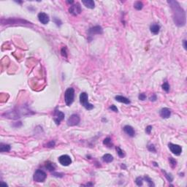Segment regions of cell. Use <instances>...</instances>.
<instances>
[{"instance_id": "6da1fadb", "label": "cell", "mask_w": 187, "mask_h": 187, "mask_svg": "<svg viewBox=\"0 0 187 187\" xmlns=\"http://www.w3.org/2000/svg\"><path fill=\"white\" fill-rule=\"evenodd\" d=\"M172 11V18L175 24L182 27L186 24V12L176 1L170 0L167 2Z\"/></svg>"}, {"instance_id": "7a4b0ae2", "label": "cell", "mask_w": 187, "mask_h": 187, "mask_svg": "<svg viewBox=\"0 0 187 187\" xmlns=\"http://www.w3.org/2000/svg\"><path fill=\"white\" fill-rule=\"evenodd\" d=\"M75 99V90L73 88H68L64 93V100L67 106H70L74 102Z\"/></svg>"}, {"instance_id": "3957f363", "label": "cell", "mask_w": 187, "mask_h": 187, "mask_svg": "<svg viewBox=\"0 0 187 187\" xmlns=\"http://www.w3.org/2000/svg\"><path fill=\"white\" fill-rule=\"evenodd\" d=\"M80 102L88 110H91L94 107V105H91V103L89 102V96H88V94L86 93V92H82L81 94V95H80Z\"/></svg>"}, {"instance_id": "277c9868", "label": "cell", "mask_w": 187, "mask_h": 187, "mask_svg": "<svg viewBox=\"0 0 187 187\" xmlns=\"http://www.w3.org/2000/svg\"><path fill=\"white\" fill-rule=\"evenodd\" d=\"M47 178V174L42 170H37L33 176V179L35 182H44Z\"/></svg>"}, {"instance_id": "5b68a950", "label": "cell", "mask_w": 187, "mask_h": 187, "mask_svg": "<svg viewBox=\"0 0 187 187\" xmlns=\"http://www.w3.org/2000/svg\"><path fill=\"white\" fill-rule=\"evenodd\" d=\"M80 116L77 114H72L67 120V125L69 127H74L78 125L80 123Z\"/></svg>"}, {"instance_id": "8992f818", "label": "cell", "mask_w": 187, "mask_h": 187, "mask_svg": "<svg viewBox=\"0 0 187 187\" xmlns=\"http://www.w3.org/2000/svg\"><path fill=\"white\" fill-rule=\"evenodd\" d=\"M81 8L79 3H75L74 5H71L69 8V13L73 15H78L81 13Z\"/></svg>"}, {"instance_id": "52a82bcc", "label": "cell", "mask_w": 187, "mask_h": 187, "mask_svg": "<svg viewBox=\"0 0 187 187\" xmlns=\"http://www.w3.org/2000/svg\"><path fill=\"white\" fill-rule=\"evenodd\" d=\"M168 147L172 154L176 155V156H179L182 153V148H181V146H180L179 145H176V144H173V143L170 142L168 144Z\"/></svg>"}, {"instance_id": "ba28073f", "label": "cell", "mask_w": 187, "mask_h": 187, "mask_svg": "<svg viewBox=\"0 0 187 187\" xmlns=\"http://www.w3.org/2000/svg\"><path fill=\"white\" fill-rule=\"evenodd\" d=\"M64 119V113L60 111L59 110H55L53 114V120L56 125H59L61 121Z\"/></svg>"}, {"instance_id": "9c48e42d", "label": "cell", "mask_w": 187, "mask_h": 187, "mask_svg": "<svg viewBox=\"0 0 187 187\" xmlns=\"http://www.w3.org/2000/svg\"><path fill=\"white\" fill-rule=\"evenodd\" d=\"M102 32H103V30L100 26H95L92 28H90L88 31L89 37H92L95 34H102Z\"/></svg>"}, {"instance_id": "30bf717a", "label": "cell", "mask_w": 187, "mask_h": 187, "mask_svg": "<svg viewBox=\"0 0 187 187\" xmlns=\"http://www.w3.org/2000/svg\"><path fill=\"white\" fill-rule=\"evenodd\" d=\"M59 162L62 166H69L72 163V159L68 155H62L59 157Z\"/></svg>"}, {"instance_id": "8fae6325", "label": "cell", "mask_w": 187, "mask_h": 187, "mask_svg": "<svg viewBox=\"0 0 187 187\" xmlns=\"http://www.w3.org/2000/svg\"><path fill=\"white\" fill-rule=\"evenodd\" d=\"M21 24L23 25L25 23L26 24H30L31 23L28 22L25 20H22V19H15V18H10V19H7L5 21V24Z\"/></svg>"}, {"instance_id": "7c38bea8", "label": "cell", "mask_w": 187, "mask_h": 187, "mask_svg": "<svg viewBox=\"0 0 187 187\" xmlns=\"http://www.w3.org/2000/svg\"><path fill=\"white\" fill-rule=\"evenodd\" d=\"M38 20L43 24H47L49 22L50 18H49V16L45 13H40L38 14Z\"/></svg>"}, {"instance_id": "4fadbf2b", "label": "cell", "mask_w": 187, "mask_h": 187, "mask_svg": "<svg viewBox=\"0 0 187 187\" xmlns=\"http://www.w3.org/2000/svg\"><path fill=\"white\" fill-rule=\"evenodd\" d=\"M159 114H160V116L162 119H168V118H170V116L171 115V111H170V110L169 108L164 107L160 110Z\"/></svg>"}, {"instance_id": "5bb4252c", "label": "cell", "mask_w": 187, "mask_h": 187, "mask_svg": "<svg viewBox=\"0 0 187 187\" xmlns=\"http://www.w3.org/2000/svg\"><path fill=\"white\" fill-rule=\"evenodd\" d=\"M124 132L128 135L129 137H134L135 135V129H133L132 127L129 126V125H126L124 127Z\"/></svg>"}, {"instance_id": "9a60e30c", "label": "cell", "mask_w": 187, "mask_h": 187, "mask_svg": "<svg viewBox=\"0 0 187 187\" xmlns=\"http://www.w3.org/2000/svg\"><path fill=\"white\" fill-rule=\"evenodd\" d=\"M116 100L119 102H122V103H124V104H127V105H129L131 103L130 100L128 99V98L125 97H123V96H121V95H117L116 96Z\"/></svg>"}, {"instance_id": "2e32d148", "label": "cell", "mask_w": 187, "mask_h": 187, "mask_svg": "<svg viewBox=\"0 0 187 187\" xmlns=\"http://www.w3.org/2000/svg\"><path fill=\"white\" fill-rule=\"evenodd\" d=\"M150 31H151V32L152 34H154L155 35L159 34V31H160V26H159V25L157 24V23H154V24L151 25V26H150Z\"/></svg>"}, {"instance_id": "e0dca14e", "label": "cell", "mask_w": 187, "mask_h": 187, "mask_svg": "<svg viewBox=\"0 0 187 187\" xmlns=\"http://www.w3.org/2000/svg\"><path fill=\"white\" fill-rule=\"evenodd\" d=\"M82 3L84 5V6L89 9H94L95 7V3L92 0H84L82 1Z\"/></svg>"}, {"instance_id": "ac0fdd59", "label": "cell", "mask_w": 187, "mask_h": 187, "mask_svg": "<svg viewBox=\"0 0 187 187\" xmlns=\"http://www.w3.org/2000/svg\"><path fill=\"white\" fill-rule=\"evenodd\" d=\"M45 167L49 171H54L56 168V165L53 163V162H47L45 163Z\"/></svg>"}, {"instance_id": "d6986e66", "label": "cell", "mask_w": 187, "mask_h": 187, "mask_svg": "<svg viewBox=\"0 0 187 187\" xmlns=\"http://www.w3.org/2000/svg\"><path fill=\"white\" fill-rule=\"evenodd\" d=\"M10 145L8 144H5V143H1L0 144V151L2 153L5 152H9L10 151Z\"/></svg>"}, {"instance_id": "ffe728a7", "label": "cell", "mask_w": 187, "mask_h": 187, "mask_svg": "<svg viewBox=\"0 0 187 187\" xmlns=\"http://www.w3.org/2000/svg\"><path fill=\"white\" fill-rule=\"evenodd\" d=\"M102 160L106 163H110V162H111L113 161V157L112 155L109 154H105L102 157Z\"/></svg>"}, {"instance_id": "44dd1931", "label": "cell", "mask_w": 187, "mask_h": 187, "mask_svg": "<svg viewBox=\"0 0 187 187\" xmlns=\"http://www.w3.org/2000/svg\"><path fill=\"white\" fill-rule=\"evenodd\" d=\"M103 144L105 145H106L107 147H108V148H111L113 146L112 141H111V139H110V137L105 138V140H103Z\"/></svg>"}, {"instance_id": "7402d4cb", "label": "cell", "mask_w": 187, "mask_h": 187, "mask_svg": "<svg viewBox=\"0 0 187 187\" xmlns=\"http://www.w3.org/2000/svg\"><path fill=\"white\" fill-rule=\"evenodd\" d=\"M134 7L136 10H142L143 8V4H142V2H140V1H137V2H135V3L134 4Z\"/></svg>"}, {"instance_id": "603a6c76", "label": "cell", "mask_w": 187, "mask_h": 187, "mask_svg": "<svg viewBox=\"0 0 187 187\" xmlns=\"http://www.w3.org/2000/svg\"><path fill=\"white\" fill-rule=\"evenodd\" d=\"M116 150L117 154H118V155H119V157L120 158H124L125 157V153H124V151L121 149V148H119V147H116Z\"/></svg>"}, {"instance_id": "cb8c5ba5", "label": "cell", "mask_w": 187, "mask_h": 187, "mask_svg": "<svg viewBox=\"0 0 187 187\" xmlns=\"http://www.w3.org/2000/svg\"><path fill=\"white\" fill-rule=\"evenodd\" d=\"M143 181H144V178L142 177H138L135 180V183L138 186H141L143 184Z\"/></svg>"}, {"instance_id": "d4e9b609", "label": "cell", "mask_w": 187, "mask_h": 187, "mask_svg": "<svg viewBox=\"0 0 187 187\" xmlns=\"http://www.w3.org/2000/svg\"><path fill=\"white\" fill-rule=\"evenodd\" d=\"M143 178H144V180H145V181H147V183H148V186H155L154 183V182L152 181V180L148 176L146 175V176H145Z\"/></svg>"}, {"instance_id": "484cf974", "label": "cell", "mask_w": 187, "mask_h": 187, "mask_svg": "<svg viewBox=\"0 0 187 187\" xmlns=\"http://www.w3.org/2000/svg\"><path fill=\"white\" fill-rule=\"evenodd\" d=\"M162 89L164 90V91H165L166 92H168L169 90H170V85H169V83L167 82L164 83L162 84Z\"/></svg>"}, {"instance_id": "4316f807", "label": "cell", "mask_w": 187, "mask_h": 187, "mask_svg": "<svg viewBox=\"0 0 187 187\" xmlns=\"http://www.w3.org/2000/svg\"><path fill=\"white\" fill-rule=\"evenodd\" d=\"M169 162H170V164L172 167H175L177 165V161L172 157L169 158Z\"/></svg>"}, {"instance_id": "83f0119b", "label": "cell", "mask_w": 187, "mask_h": 187, "mask_svg": "<svg viewBox=\"0 0 187 187\" xmlns=\"http://www.w3.org/2000/svg\"><path fill=\"white\" fill-rule=\"evenodd\" d=\"M162 172L165 173V177H166V178L168 180V181L169 182H172V180H173V178H172V176L171 175V174H168V173H167V172H165V170H162Z\"/></svg>"}, {"instance_id": "f1b7e54d", "label": "cell", "mask_w": 187, "mask_h": 187, "mask_svg": "<svg viewBox=\"0 0 187 187\" xmlns=\"http://www.w3.org/2000/svg\"><path fill=\"white\" fill-rule=\"evenodd\" d=\"M61 55H62V56H64V57H65V58H67V48H66V47L62 48V49H61Z\"/></svg>"}, {"instance_id": "f546056e", "label": "cell", "mask_w": 187, "mask_h": 187, "mask_svg": "<svg viewBox=\"0 0 187 187\" xmlns=\"http://www.w3.org/2000/svg\"><path fill=\"white\" fill-rule=\"evenodd\" d=\"M148 149L150 151H151V152H156L157 151L156 148H155V146L153 144H150V145H148Z\"/></svg>"}, {"instance_id": "4dcf8cb0", "label": "cell", "mask_w": 187, "mask_h": 187, "mask_svg": "<svg viewBox=\"0 0 187 187\" xmlns=\"http://www.w3.org/2000/svg\"><path fill=\"white\" fill-rule=\"evenodd\" d=\"M54 145H55V142H54V141H53V140H51V141H50L48 143H47V144H46V146H45V147H48V148H52V147H53Z\"/></svg>"}, {"instance_id": "1f68e13d", "label": "cell", "mask_w": 187, "mask_h": 187, "mask_svg": "<svg viewBox=\"0 0 187 187\" xmlns=\"http://www.w3.org/2000/svg\"><path fill=\"white\" fill-rule=\"evenodd\" d=\"M138 98H139V99H140V100H145V99H146V95L144 94V93H142V94H139V96H138Z\"/></svg>"}, {"instance_id": "d6a6232c", "label": "cell", "mask_w": 187, "mask_h": 187, "mask_svg": "<svg viewBox=\"0 0 187 187\" xmlns=\"http://www.w3.org/2000/svg\"><path fill=\"white\" fill-rule=\"evenodd\" d=\"M109 109H110V110H111L112 111H114V112H116V113H117L118 111H119V110H118V108H117L115 105H111V106L109 107Z\"/></svg>"}, {"instance_id": "836d02e7", "label": "cell", "mask_w": 187, "mask_h": 187, "mask_svg": "<svg viewBox=\"0 0 187 187\" xmlns=\"http://www.w3.org/2000/svg\"><path fill=\"white\" fill-rule=\"evenodd\" d=\"M54 22H55V23L57 25V26H61V21H60L59 19H58L57 18H54Z\"/></svg>"}, {"instance_id": "e575fe53", "label": "cell", "mask_w": 187, "mask_h": 187, "mask_svg": "<svg viewBox=\"0 0 187 187\" xmlns=\"http://www.w3.org/2000/svg\"><path fill=\"white\" fill-rule=\"evenodd\" d=\"M151 130H152V127H151V126H148V127H146V129H145V132H146V133H147L148 135H150V134H151Z\"/></svg>"}, {"instance_id": "d590c367", "label": "cell", "mask_w": 187, "mask_h": 187, "mask_svg": "<svg viewBox=\"0 0 187 187\" xmlns=\"http://www.w3.org/2000/svg\"><path fill=\"white\" fill-rule=\"evenodd\" d=\"M157 96H156L155 94H154L150 98V100H151V102H155V101L157 100Z\"/></svg>"}, {"instance_id": "8d00e7d4", "label": "cell", "mask_w": 187, "mask_h": 187, "mask_svg": "<svg viewBox=\"0 0 187 187\" xmlns=\"http://www.w3.org/2000/svg\"><path fill=\"white\" fill-rule=\"evenodd\" d=\"M183 47H184V49L186 50V40H184L183 42Z\"/></svg>"}, {"instance_id": "74e56055", "label": "cell", "mask_w": 187, "mask_h": 187, "mask_svg": "<svg viewBox=\"0 0 187 187\" xmlns=\"http://www.w3.org/2000/svg\"><path fill=\"white\" fill-rule=\"evenodd\" d=\"M67 2L69 3V4H73V3H74L73 1H67Z\"/></svg>"}, {"instance_id": "f35d334b", "label": "cell", "mask_w": 187, "mask_h": 187, "mask_svg": "<svg viewBox=\"0 0 187 187\" xmlns=\"http://www.w3.org/2000/svg\"><path fill=\"white\" fill-rule=\"evenodd\" d=\"M1 184H3V185H5V186H8V184H7V183H3L2 181L1 182Z\"/></svg>"}]
</instances>
